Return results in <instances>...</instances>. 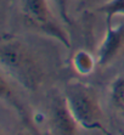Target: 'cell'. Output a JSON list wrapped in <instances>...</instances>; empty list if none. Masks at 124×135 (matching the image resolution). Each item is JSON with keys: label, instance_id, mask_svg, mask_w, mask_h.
<instances>
[{"label": "cell", "instance_id": "1", "mask_svg": "<svg viewBox=\"0 0 124 135\" xmlns=\"http://www.w3.org/2000/svg\"><path fill=\"white\" fill-rule=\"evenodd\" d=\"M4 72L27 90L35 91L43 82V69L32 51L20 39L4 37L0 45Z\"/></svg>", "mask_w": 124, "mask_h": 135}, {"label": "cell", "instance_id": "2", "mask_svg": "<svg viewBox=\"0 0 124 135\" xmlns=\"http://www.w3.org/2000/svg\"><path fill=\"white\" fill-rule=\"evenodd\" d=\"M65 99L78 126L87 130L99 129L108 135L102 126L103 112L95 89L85 83L72 79L66 84Z\"/></svg>", "mask_w": 124, "mask_h": 135}, {"label": "cell", "instance_id": "3", "mask_svg": "<svg viewBox=\"0 0 124 135\" xmlns=\"http://www.w3.org/2000/svg\"><path fill=\"white\" fill-rule=\"evenodd\" d=\"M22 15L32 28L56 39L63 46L71 49V40L67 32L51 11L50 0H22Z\"/></svg>", "mask_w": 124, "mask_h": 135}, {"label": "cell", "instance_id": "4", "mask_svg": "<svg viewBox=\"0 0 124 135\" xmlns=\"http://www.w3.org/2000/svg\"><path fill=\"white\" fill-rule=\"evenodd\" d=\"M122 52H124V23L107 26L105 37L96 50L97 66H108Z\"/></svg>", "mask_w": 124, "mask_h": 135}, {"label": "cell", "instance_id": "5", "mask_svg": "<svg viewBox=\"0 0 124 135\" xmlns=\"http://www.w3.org/2000/svg\"><path fill=\"white\" fill-rule=\"evenodd\" d=\"M49 127L53 135H77L79 126L68 108L65 96H57L51 102Z\"/></svg>", "mask_w": 124, "mask_h": 135}, {"label": "cell", "instance_id": "6", "mask_svg": "<svg viewBox=\"0 0 124 135\" xmlns=\"http://www.w3.org/2000/svg\"><path fill=\"white\" fill-rule=\"evenodd\" d=\"M0 90H1V98L4 100H6L11 106H13L17 111V113L20 114V118H22V123H25L27 128L31 130L32 133L34 135H40V133H37L34 128V124L32 122L31 119V116H28L27 113V110L25 108V106L21 104V101L18 99H16L15 94L12 93V90L10 89V86L7 85V82H6V78L5 77H1V86H0Z\"/></svg>", "mask_w": 124, "mask_h": 135}, {"label": "cell", "instance_id": "7", "mask_svg": "<svg viewBox=\"0 0 124 135\" xmlns=\"http://www.w3.org/2000/svg\"><path fill=\"white\" fill-rule=\"evenodd\" d=\"M72 67L82 77H87L95 71L97 66L96 56H93L87 50H78L72 56Z\"/></svg>", "mask_w": 124, "mask_h": 135}, {"label": "cell", "instance_id": "8", "mask_svg": "<svg viewBox=\"0 0 124 135\" xmlns=\"http://www.w3.org/2000/svg\"><path fill=\"white\" fill-rule=\"evenodd\" d=\"M99 13L105 16L106 27L112 26L116 16H124V0H108L96 7Z\"/></svg>", "mask_w": 124, "mask_h": 135}, {"label": "cell", "instance_id": "9", "mask_svg": "<svg viewBox=\"0 0 124 135\" xmlns=\"http://www.w3.org/2000/svg\"><path fill=\"white\" fill-rule=\"evenodd\" d=\"M109 98L116 107L124 110V73L116 75L109 84Z\"/></svg>", "mask_w": 124, "mask_h": 135}, {"label": "cell", "instance_id": "10", "mask_svg": "<svg viewBox=\"0 0 124 135\" xmlns=\"http://www.w3.org/2000/svg\"><path fill=\"white\" fill-rule=\"evenodd\" d=\"M51 5L54 6L56 13L59 15L60 20L65 25H72V20L69 16V11H68V6H69V0H50Z\"/></svg>", "mask_w": 124, "mask_h": 135}, {"label": "cell", "instance_id": "11", "mask_svg": "<svg viewBox=\"0 0 124 135\" xmlns=\"http://www.w3.org/2000/svg\"><path fill=\"white\" fill-rule=\"evenodd\" d=\"M96 0H78V9L82 10V9H85V7L93 5Z\"/></svg>", "mask_w": 124, "mask_h": 135}, {"label": "cell", "instance_id": "12", "mask_svg": "<svg viewBox=\"0 0 124 135\" xmlns=\"http://www.w3.org/2000/svg\"><path fill=\"white\" fill-rule=\"evenodd\" d=\"M108 135H109V134H108Z\"/></svg>", "mask_w": 124, "mask_h": 135}]
</instances>
